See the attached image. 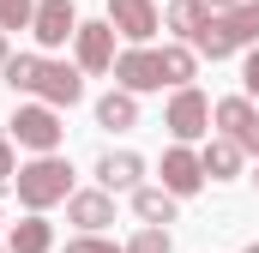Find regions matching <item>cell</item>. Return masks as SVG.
<instances>
[{
    "label": "cell",
    "instance_id": "cell-1",
    "mask_svg": "<svg viewBox=\"0 0 259 253\" xmlns=\"http://www.w3.org/2000/svg\"><path fill=\"white\" fill-rule=\"evenodd\" d=\"M0 78L12 91L36 97V103H49V109H72L84 97V72L66 66V61H49V55H12V61L0 66Z\"/></svg>",
    "mask_w": 259,
    "mask_h": 253
},
{
    "label": "cell",
    "instance_id": "cell-2",
    "mask_svg": "<svg viewBox=\"0 0 259 253\" xmlns=\"http://www.w3.org/2000/svg\"><path fill=\"white\" fill-rule=\"evenodd\" d=\"M187 49L205 55V61H229L241 49H259V0H241L235 12H211V24L199 30Z\"/></svg>",
    "mask_w": 259,
    "mask_h": 253
},
{
    "label": "cell",
    "instance_id": "cell-3",
    "mask_svg": "<svg viewBox=\"0 0 259 253\" xmlns=\"http://www.w3.org/2000/svg\"><path fill=\"white\" fill-rule=\"evenodd\" d=\"M12 187H18V205H24L30 217H42L49 205H66V199H72V163H66L61 151H55V157H30V163H18Z\"/></svg>",
    "mask_w": 259,
    "mask_h": 253
},
{
    "label": "cell",
    "instance_id": "cell-4",
    "mask_svg": "<svg viewBox=\"0 0 259 253\" xmlns=\"http://www.w3.org/2000/svg\"><path fill=\"white\" fill-rule=\"evenodd\" d=\"M6 126H12V139H18L24 151H36V157H55V151H61V139H66L61 109H49V103H18Z\"/></svg>",
    "mask_w": 259,
    "mask_h": 253
},
{
    "label": "cell",
    "instance_id": "cell-5",
    "mask_svg": "<svg viewBox=\"0 0 259 253\" xmlns=\"http://www.w3.org/2000/svg\"><path fill=\"white\" fill-rule=\"evenodd\" d=\"M163 126L175 133V145H193V139H211V97L199 85H181L163 109Z\"/></svg>",
    "mask_w": 259,
    "mask_h": 253
},
{
    "label": "cell",
    "instance_id": "cell-6",
    "mask_svg": "<svg viewBox=\"0 0 259 253\" xmlns=\"http://www.w3.org/2000/svg\"><path fill=\"white\" fill-rule=\"evenodd\" d=\"M115 91H127V97L163 91V55L157 49H121L115 55Z\"/></svg>",
    "mask_w": 259,
    "mask_h": 253
},
{
    "label": "cell",
    "instance_id": "cell-7",
    "mask_svg": "<svg viewBox=\"0 0 259 253\" xmlns=\"http://www.w3.org/2000/svg\"><path fill=\"white\" fill-rule=\"evenodd\" d=\"M72 55H78V72H115V24L109 18H91V24H78V36H72Z\"/></svg>",
    "mask_w": 259,
    "mask_h": 253
},
{
    "label": "cell",
    "instance_id": "cell-8",
    "mask_svg": "<svg viewBox=\"0 0 259 253\" xmlns=\"http://www.w3.org/2000/svg\"><path fill=\"white\" fill-rule=\"evenodd\" d=\"M109 24L133 49H151V36L163 30V12H157V0H109Z\"/></svg>",
    "mask_w": 259,
    "mask_h": 253
},
{
    "label": "cell",
    "instance_id": "cell-9",
    "mask_svg": "<svg viewBox=\"0 0 259 253\" xmlns=\"http://www.w3.org/2000/svg\"><path fill=\"white\" fill-rule=\"evenodd\" d=\"M78 12H72V0H36V18H30V36L42 43V49H61L78 36Z\"/></svg>",
    "mask_w": 259,
    "mask_h": 253
},
{
    "label": "cell",
    "instance_id": "cell-10",
    "mask_svg": "<svg viewBox=\"0 0 259 253\" xmlns=\"http://www.w3.org/2000/svg\"><path fill=\"white\" fill-rule=\"evenodd\" d=\"M205 187V163H199L193 145H169L163 151V193H175V199H193Z\"/></svg>",
    "mask_w": 259,
    "mask_h": 253
},
{
    "label": "cell",
    "instance_id": "cell-11",
    "mask_svg": "<svg viewBox=\"0 0 259 253\" xmlns=\"http://www.w3.org/2000/svg\"><path fill=\"white\" fill-rule=\"evenodd\" d=\"M66 223H78V235H103L109 223H115V193L103 187H84L66 199Z\"/></svg>",
    "mask_w": 259,
    "mask_h": 253
},
{
    "label": "cell",
    "instance_id": "cell-12",
    "mask_svg": "<svg viewBox=\"0 0 259 253\" xmlns=\"http://www.w3.org/2000/svg\"><path fill=\"white\" fill-rule=\"evenodd\" d=\"M97 181H103V193H139L145 187V157L139 151H103L97 157Z\"/></svg>",
    "mask_w": 259,
    "mask_h": 253
},
{
    "label": "cell",
    "instance_id": "cell-13",
    "mask_svg": "<svg viewBox=\"0 0 259 253\" xmlns=\"http://www.w3.org/2000/svg\"><path fill=\"white\" fill-rule=\"evenodd\" d=\"M199 163H205V181H235V175H241V145L223 139V133H211V139L199 145Z\"/></svg>",
    "mask_w": 259,
    "mask_h": 253
},
{
    "label": "cell",
    "instance_id": "cell-14",
    "mask_svg": "<svg viewBox=\"0 0 259 253\" xmlns=\"http://www.w3.org/2000/svg\"><path fill=\"white\" fill-rule=\"evenodd\" d=\"M49 247H55V223H49V217H30V211H24V217L12 223V235H6V253H49Z\"/></svg>",
    "mask_w": 259,
    "mask_h": 253
},
{
    "label": "cell",
    "instance_id": "cell-15",
    "mask_svg": "<svg viewBox=\"0 0 259 253\" xmlns=\"http://www.w3.org/2000/svg\"><path fill=\"white\" fill-rule=\"evenodd\" d=\"M175 205H181V199L163 193V187H139V193H133V217L151 223V229H169V223H175Z\"/></svg>",
    "mask_w": 259,
    "mask_h": 253
},
{
    "label": "cell",
    "instance_id": "cell-16",
    "mask_svg": "<svg viewBox=\"0 0 259 253\" xmlns=\"http://www.w3.org/2000/svg\"><path fill=\"white\" fill-rule=\"evenodd\" d=\"M97 126H109V133H127V126H139V97H127V91L97 97Z\"/></svg>",
    "mask_w": 259,
    "mask_h": 253
},
{
    "label": "cell",
    "instance_id": "cell-17",
    "mask_svg": "<svg viewBox=\"0 0 259 253\" xmlns=\"http://www.w3.org/2000/svg\"><path fill=\"white\" fill-rule=\"evenodd\" d=\"M163 24H169L181 43H193L199 30L211 24V6H205V0H169V18H163Z\"/></svg>",
    "mask_w": 259,
    "mask_h": 253
},
{
    "label": "cell",
    "instance_id": "cell-18",
    "mask_svg": "<svg viewBox=\"0 0 259 253\" xmlns=\"http://www.w3.org/2000/svg\"><path fill=\"white\" fill-rule=\"evenodd\" d=\"M157 55H163V85H175V91H181V85H193V72H199V55L187 49V43H163Z\"/></svg>",
    "mask_w": 259,
    "mask_h": 253
},
{
    "label": "cell",
    "instance_id": "cell-19",
    "mask_svg": "<svg viewBox=\"0 0 259 253\" xmlns=\"http://www.w3.org/2000/svg\"><path fill=\"white\" fill-rule=\"evenodd\" d=\"M175 241H169V229H151V223H139L127 235V253H169Z\"/></svg>",
    "mask_w": 259,
    "mask_h": 253
},
{
    "label": "cell",
    "instance_id": "cell-20",
    "mask_svg": "<svg viewBox=\"0 0 259 253\" xmlns=\"http://www.w3.org/2000/svg\"><path fill=\"white\" fill-rule=\"evenodd\" d=\"M30 18H36V0H0V30L12 36V30H30Z\"/></svg>",
    "mask_w": 259,
    "mask_h": 253
},
{
    "label": "cell",
    "instance_id": "cell-21",
    "mask_svg": "<svg viewBox=\"0 0 259 253\" xmlns=\"http://www.w3.org/2000/svg\"><path fill=\"white\" fill-rule=\"evenodd\" d=\"M66 253H127V247H121V241H103V235H72Z\"/></svg>",
    "mask_w": 259,
    "mask_h": 253
},
{
    "label": "cell",
    "instance_id": "cell-22",
    "mask_svg": "<svg viewBox=\"0 0 259 253\" xmlns=\"http://www.w3.org/2000/svg\"><path fill=\"white\" fill-rule=\"evenodd\" d=\"M241 85H247V97H259V49H247V61H241Z\"/></svg>",
    "mask_w": 259,
    "mask_h": 253
},
{
    "label": "cell",
    "instance_id": "cell-23",
    "mask_svg": "<svg viewBox=\"0 0 259 253\" xmlns=\"http://www.w3.org/2000/svg\"><path fill=\"white\" fill-rule=\"evenodd\" d=\"M12 175H18V157H12V139H6V133H0V187H6V181H12Z\"/></svg>",
    "mask_w": 259,
    "mask_h": 253
},
{
    "label": "cell",
    "instance_id": "cell-24",
    "mask_svg": "<svg viewBox=\"0 0 259 253\" xmlns=\"http://www.w3.org/2000/svg\"><path fill=\"white\" fill-rule=\"evenodd\" d=\"M205 6H211V12H235L241 0H205Z\"/></svg>",
    "mask_w": 259,
    "mask_h": 253
},
{
    "label": "cell",
    "instance_id": "cell-25",
    "mask_svg": "<svg viewBox=\"0 0 259 253\" xmlns=\"http://www.w3.org/2000/svg\"><path fill=\"white\" fill-rule=\"evenodd\" d=\"M12 61V36H6V30H0V66Z\"/></svg>",
    "mask_w": 259,
    "mask_h": 253
},
{
    "label": "cell",
    "instance_id": "cell-26",
    "mask_svg": "<svg viewBox=\"0 0 259 253\" xmlns=\"http://www.w3.org/2000/svg\"><path fill=\"white\" fill-rule=\"evenodd\" d=\"M241 253H259V241H247V247H241Z\"/></svg>",
    "mask_w": 259,
    "mask_h": 253
},
{
    "label": "cell",
    "instance_id": "cell-27",
    "mask_svg": "<svg viewBox=\"0 0 259 253\" xmlns=\"http://www.w3.org/2000/svg\"><path fill=\"white\" fill-rule=\"evenodd\" d=\"M253 181H259V175H253Z\"/></svg>",
    "mask_w": 259,
    "mask_h": 253
},
{
    "label": "cell",
    "instance_id": "cell-28",
    "mask_svg": "<svg viewBox=\"0 0 259 253\" xmlns=\"http://www.w3.org/2000/svg\"><path fill=\"white\" fill-rule=\"evenodd\" d=\"M0 253H6V247H0Z\"/></svg>",
    "mask_w": 259,
    "mask_h": 253
}]
</instances>
